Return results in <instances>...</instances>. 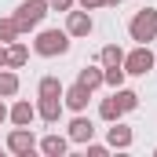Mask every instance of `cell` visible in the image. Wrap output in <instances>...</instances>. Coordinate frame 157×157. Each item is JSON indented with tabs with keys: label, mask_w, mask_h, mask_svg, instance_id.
Masks as SVG:
<instances>
[{
	"label": "cell",
	"mask_w": 157,
	"mask_h": 157,
	"mask_svg": "<svg viewBox=\"0 0 157 157\" xmlns=\"http://www.w3.org/2000/svg\"><path fill=\"white\" fill-rule=\"evenodd\" d=\"M33 51L40 59H55V55H66L70 51V33L66 29H40L33 40Z\"/></svg>",
	"instance_id": "obj_1"
},
{
	"label": "cell",
	"mask_w": 157,
	"mask_h": 157,
	"mask_svg": "<svg viewBox=\"0 0 157 157\" xmlns=\"http://www.w3.org/2000/svg\"><path fill=\"white\" fill-rule=\"evenodd\" d=\"M128 37L135 40V44H150V40H157V11H154V7H143V11L132 15V22H128Z\"/></svg>",
	"instance_id": "obj_2"
},
{
	"label": "cell",
	"mask_w": 157,
	"mask_h": 157,
	"mask_svg": "<svg viewBox=\"0 0 157 157\" xmlns=\"http://www.w3.org/2000/svg\"><path fill=\"white\" fill-rule=\"evenodd\" d=\"M51 7H48V0H22L18 7H15V22H18V29L22 33H29V29H37L40 22H44V15H48Z\"/></svg>",
	"instance_id": "obj_3"
},
{
	"label": "cell",
	"mask_w": 157,
	"mask_h": 157,
	"mask_svg": "<svg viewBox=\"0 0 157 157\" xmlns=\"http://www.w3.org/2000/svg\"><path fill=\"white\" fill-rule=\"evenodd\" d=\"M154 66H157V55L150 51V44H135L124 55V73H132V77H146Z\"/></svg>",
	"instance_id": "obj_4"
},
{
	"label": "cell",
	"mask_w": 157,
	"mask_h": 157,
	"mask_svg": "<svg viewBox=\"0 0 157 157\" xmlns=\"http://www.w3.org/2000/svg\"><path fill=\"white\" fill-rule=\"evenodd\" d=\"M37 135H33V128H11L7 132V150L11 154H18V157H29L33 150H37Z\"/></svg>",
	"instance_id": "obj_5"
},
{
	"label": "cell",
	"mask_w": 157,
	"mask_h": 157,
	"mask_svg": "<svg viewBox=\"0 0 157 157\" xmlns=\"http://www.w3.org/2000/svg\"><path fill=\"white\" fill-rule=\"evenodd\" d=\"M91 29H95V22H91V15L80 7V11H66V33L70 37H91Z\"/></svg>",
	"instance_id": "obj_6"
},
{
	"label": "cell",
	"mask_w": 157,
	"mask_h": 157,
	"mask_svg": "<svg viewBox=\"0 0 157 157\" xmlns=\"http://www.w3.org/2000/svg\"><path fill=\"white\" fill-rule=\"evenodd\" d=\"M62 102H66V110L84 113V110H88V102H91V88H84V84H70V88L62 91Z\"/></svg>",
	"instance_id": "obj_7"
},
{
	"label": "cell",
	"mask_w": 157,
	"mask_h": 157,
	"mask_svg": "<svg viewBox=\"0 0 157 157\" xmlns=\"http://www.w3.org/2000/svg\"><path fill=\"white\" fill-rule=\"evenodd\" d=\"M132 143H135L132 128L121 124V121H110V128H106V146H110V150H128Z\"/></svg>",
	"instance_id": "obj_8"
},
{
	"label": "cell",
	"mask_w": 157,
	"mask_h": 157,
	"mask_svg": "<svg viewBox=\"0 0 157 157\" xmlns=\"http://www.w3.org/2000/svg\"><path fill=\"white\" fill-rule=\"evenodd\" d=\"M7 121H11L15 128H29V124L37 121V106H33V102H26V99H18V102L7 110Z\"/></svg>",
	"instance_id": "obj_9"
},
{
	"label": "cell",
	"mask_w": 157,
	"mask_h": 157,
	"mask_svg": "<svg viewBox=\"0 0 157 157\" xmlns=\"http://www.w3.org/2000/svg\"><path fill=\"white\" fill-rule=\"evenodd\" d=\"M66 135H70V143H80V146H84V143L95 139V124L84 117V113H77V117L70 121V132H66Z\"/></svg>",
	"instance_id": "obj_10"
},
{
	"label": "cell",
	"mask_w": 157,
	"mask_h": 157,
	"mask_svg": "<svg viewBox=\"0 0 157 157\" xmlns=\"http://www.w3.org/2000/svg\"><path fill=\"white\" fill-rule=\"evenodd\" d=\"M37 99H40V102H37V117H40V121L55 124V121L62 117V110H66L62 99H51V95H37Z\"/></svg>",
	"instance_id": "obj_11"
},
{
	"label": "cell",
	"mask_w": 157,
	"mask_h": 157,
	"mask_svg": "<svg viewBox=\"0 0 157 157\" xmlns=\"http://www.w3.org/2000/svg\"><path fill=\"white\" fill-rule=\"evenodd\" d=\"M37 150L48 154V157H66L70 154V135H44L37 143Z\"/></svg>",
	"instance_id": "obj_12"
},
{
	"label": "cell",
	"mask_w": 157,
	"mask_h": 157,
	"mask_svg": "<svg viewBox=\"0 0 157 157\" xmlns=\"http://www.w3.org/2000/svg\"><path fill=\"white\" fill-rule=\"evenodd\" d=\"M26 62H29V48H26L22 40L7 44V62H4V66H7V70H22Z\"/></svg>",
	"instance_id": "obj_13"
},
{
	"label": "cell",
	"mask_w": 157,
	"mask_h": 157,
	"mask_svg": "<svg viewBox=\"0 0 157 157\" xmlns=\"http://www.w3.org/2000/svg\"><path fill=\"white\" fill-rule=\"evenodd\" d=\"M18 73L15 70H7V66H0V99H11V95H18Z\"/></svg>",
	"instance_id": "obj_14"
},
{
	"label": "cell",
	"mask_w": 157,
	"mask_h": 157,
	"mask_svg": "<svg viewBox=\"0 0 157 157\" xmlns=\"http://www.w3.org/2000/svg\"><path fill=\"white\" fill-rule=\"evenodd\" d=\"M62 91H66V84L59 77H40L37 84V95H51V99H62Z\"/></svg>",
	"instance_id": "obj_15"
},
{
	"label": "cell",
	"mask_w": 157,
	"mask_h": 157,
	"mask_svg": "<svg viewBox=\"0 0 157 157\" xmlns=\"http://www.w3.org/2000/svg\"><path fill=\"white\" fill-rule=\"evenodd\" d=\"M77 84H84V88L95 91V88L102 84V66H84V70L77 73Z\"/></svg>",
	"instance_id": "obj_16"
},
{
	"label": "cell",
	"mask_w": 157,
	"mask_h": 157,
	"mask_svg": "<svg viewBox=\"0 0 157 157\" xmlns=\"http://www.w3.org/2000/svg\"><path fill=\"white\" fill-rule=\"evenodd\" d=\"M99 117H102V121H121V117H124L117 95H110V99H102V102H99Z\"/></svg>",
	"instance_id": "obj_17"
},
{
	"label": "cell",
	"mask_w": 157,
	"mask_h": 157,
	"mask_svg": "<svg viewBox=\"0 0 157 157\" xmlns=\"http://www.w3.org/2000/svg\"><path fill=\"white\" fill-rule=\"evenodd\" d=\"M113 95H117V102H121V110H124V113L139 110V95H135L132 88H113Z\"/></svg>",
	"instance_id": "obj_18"
},
{
	"label": "cell",
	"mask_w": 157,
	"mask_h": 157,
	"mask_svg": "<svg viewBox=\"0 0 157 157\" xmlns=\"http://www.w3.org/2000/svg\"><path fill=\"white\" fill-rule=\"evenodd\" d=\"M99 62H102V66H124V51H121L117 44H106V48L99 51Z\"/></svg>",
	"instance_id": "obj_19"
},
{
	"label": "cell",
	"mask_w": 157,
	"mask_h": 157,
	"mask_svg": "<svg viewBox=\"0 0 157 157\" xmlns=\"http://www.w3.org/2000/svg\"><path fill=\"white\" fill-rule=\"evenodd\" d=\"M18 37H22L18 22H15V18H0V44H15Z\"/></svg>",
	"instance_id": "obj_20"
},
{
	"label": "cell",
	"mask_w": 157,
	"mask_h": 157,
	"mask_svg": "<svg viewBox=\"0 0 157 157\" xmlns=\"http://www.w3.org/2000/svg\"><path fill=\"white\" fill-rule=\"evenodd\" d=\"M124 66H102V84H110V88H124Z\"/></svg>",
	"instance_id": "obj_21"
},
{
	"label": "cell",
	"mask_w": 157,
	"mask_h": 157,
	"mask_svg": "<svg viewBox=\"0 0 157 157\" xmlns=\"http://www.w3.org/2000/svg\"><path fill=\"white\" fill-rule=\"evenodd\" d=\"M84 150H88V157H106V154H110L106 143H84Z\"/></svg>",
	"instance_id": "obj_22"
},
{
	"label": "cell",
	"mask_w": 157,
	"mask_h": 157,
	"mask_svg": "<svg viewBox=\"0 0 157 157\" xmlns=\"http://www.w3.org/2000/svg\"><path fill=\"white\" fill-rule=\"evenodd\" d=\"M73 4H77V0H48V7H51V11H70Z\"/></svg>",
	"instance_id": "obj_23"
},
{
	"label": "cell",
	"mask_w": 157,
	"mask_h": 157,
	"mask_svg": "<svg viewBox=\"0 0 157 157\" xmlns=\"http://www.w3.org/2000/svg\"><path fill=\"white\" fill-rule=\"evenodd\" d=\"M80 7H84V11H95V7H106V4H102V0H77Z\"/></svg>",
	"instance_id": "obj_24"
},
{
	"label": "cell",
	"mask_w": 157,
	"mask_h": 157,
	"mask_svg": "<svg viewBox=\"0 0 157 157\" xmlns=\"http://www.w3.org/2000/svg\"><path fill=\"white\" fill-rule=\"evenodd\" d=\"M7 62V44H0V66Z\"/></svg>",
	"instance_id": "obj_25"
},
{
	"label": "cell",
	"mask_w": 157,
	"mask_h": 157,
	"mask_svg": "<svg viewBox=\"0 0 157 157\" xmlns=\"http://www.w3.org/2000/svg\"><path fill=\"white\" fill-rule=\"evenodd\" d=\"M7 121V106H4V99H0V124Z\"/></svg>",
	"instance_id": "obj_26"
},
{
	"label": "cell",
	"mask_w": 157,
	"mask_h": 157,
	"mask_svg": "<svg viewBox=\"0 0 157 157\" xmlns=\"http://www.w3.org/2000/svg\"><path fill=\"white\" fill-rule=\"evenodd\" d=\"M102 4H106V7H117V4H121V0H102Z\"/></svg>",
	"instance_id": "obj_27"
},
{
	"label": "cell",
	"mask_w": 157,
	"mask_h": 157,
	"mask_svg": "<svg viewBox=\"0 0 157 157\" xmlns=\"http://www.w3.org/2000/svg\"><path fill=\"white\" fill-rule=\"evenodd\" d=\"M154 157H157V150H154Z\"/></svg>",
	"instance_id": "obj_28"
}]
</instances>
